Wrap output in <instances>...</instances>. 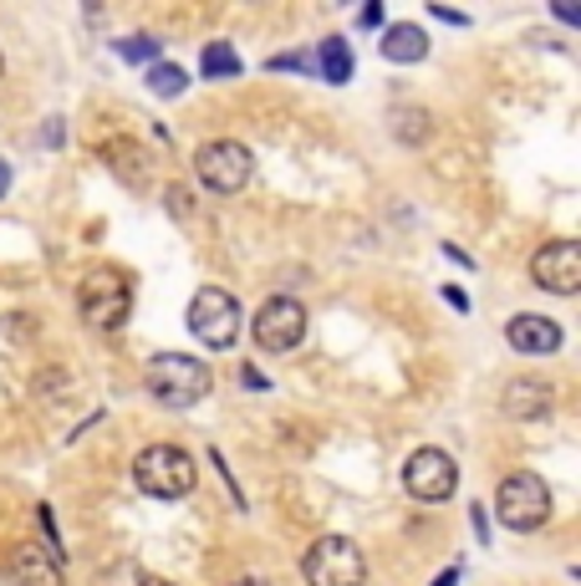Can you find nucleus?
<instances>
[{"label": "nucleus", "mask_w": 581, "mask_h": 586, "mask_svg": "<svg viewBox=\"0 0 581 586\" xmlns=\"http://www.w3.org/2000/svg\"><path fill=\"white\" fill-rule=\"evenodd\" d=\"M143 383H149V393L164 408H194V403L215 387V372L204 368L200 357H184V352H159L149 362V372H143Z\"/></svg>", "instance_id": "nucleus-1"}, {"label": "nucleus", "mask_w": 581, "mask_h": 586, "mask_svg": "<svg viewBox=\"0 0 581 586\" xmlns=\"http://www.w3.org/2000/svg\"><path fill=\"white\" fill-rule=\"evenodd\" d=\"M77 311H83V321L92 332H117L128 321V311H134V285H128V276L113 266L87 270L83 285H77Z\"/></svg>", "instance_id": "nucleus-2"}, {"label": "nucleus", "mask_w": 581, "mask_h": 586, "mask_svg": "<svg viewBox=\"0 0 581 586\" xmlns=\"http://www.w3.org/2000/svg\"><path fill=\"white\" fill-rule=\"evenodd\" d=\"M134 480L143 495H153V500H184L200 474H194L189 449H179V444H149V449L134 459Z\"/></svg>", "instance_id": "nucleus-3"}, {"label": "nucleus", "mask_w": 581, "mask_h": 586, "mask_svg": "<svg viewBox=\"0 0 581 586\" xmlns=\"http://www.w3.org/2000/svg\"><path fill=\"white\" fill-rule=\"evenodd\" d=\"M301 576H306V586H363L367 556L348 536H321L312 540V551L301 556Z\"/></svg>", "instance_id": "nucleus-4"}, {"label": "nucleus", "mask_w": 581, "mask_h": 586, "mask_svg": "<svg viewBox=\"0 0 581 586\" xmlns=\"http://www.w3.org/2000/svg\"><path fill=\"white\" fill-rule=\"evenodd\" d=\"M495 510H500V525L505 531H541L551 520V489L541 474H510L500 480V495H495Z\"/></svg>", "instance_id": "nucleus-5"}, {"label": "nucleus", "mask_w": 581, "mask_h": 586, "mask_svg": "<svg viewBox=\"0 0 581 586\" xmlns=\"http://www.w3.org/2000/svg\"><path fill=\"white\" fill-rule=\"evenodd\" d=\"M194 174H200V184L210 194H240L250 184V174H255V153L245 143H235V138H215V143H204L194 153Z\"/></svg>", "instance_id": "nucleus-6"}, {"label": "nucleus", "mask_w": 581, "mask_h": 586, "mask_svg": "<svg viewBox=\"0 0 581 586\" xmlns=\"http://www.w3.org/2000/svg\"><path fill=\"white\" fill-rule=\"evenodd\" d=\"M189 332L200 336L204 347L225 352L240 336V306H235L230 291H219V285H200L194 291V302H189Z\"/></svg>", "instance_id": "nucleus-7"}, {"label": "nucleus", "mask_w": 581, "mask_h": 586, "mask_svg": "<svg viewBox=\"0 0 581 586\" xmlns=\"http://www.w3.org/2000/svg\"><path fill=\"white\" fill-rule=\"evenodd\" d=\"M403 489L424 505H444L449 495L459 489V464H454L444 449H418V454H408V464H403Z\"/></svg>", "instance_id": "nucleus-8"}, {"label": "nucleus", "mask_w": 581, "mask_h": 586, "mask_svg": "<svg viewBox=\"0 0 581 586\" xmlns=\"http://www.w3.org/2000/svg\"><path fill=\"white\" fill-rule=\"evenodd\" d=\"M306 336V306L296 296H270L255 311V347L261 352H291Z\"/></svg>", "instance_id": "nucleus-9"}, {"label": "nucleus", "mask_w": 581, "mask_h": 586, "mask_svg": "<svg viewBox=\"0 0 581 586\" xmlns=\"http://www.w3.org/2000/svg\"><path fill=\"white\" fill-rule=\"evenodd\" d=\"M531 281L551 296H577L581 285V245L571 240H551L541 251L531 255Z\"/></svg>", "instance_id": "nucleus-10"}, {"label": "nucleus", "mask_w": 581, "mask_h": 586, "mask_svg": "<svg viewBox=\"0 0 581 586\" xmlns=\"http://www.w3.org/2000/svg\"><path fill=\"white\" fill-rule=\"evenodd\" d=\"M505 342L515 352H526V357H551V352L561 347V327L551 317H535V311H520V317L505 321Z\"/></svg>", "instance_id": "nucleus-11"}, {"label": "nucleus", "mask_w": 581, "mask_h": 586, "mask_svg": "<svg viewBox=\"0 0 581 586\" xmlns=\"http://www.w3.org/2000/svg\"><path fill=\"white\" fill-rule=\"evenodd\" d=\"M5 576H11V586H62L56 556H47L41 546H16L5 561Z\"/></svg>", "instance_id": "nucleus-12"}, {"label": "nucleus", "mask_w": 581, "mask_h": 586, "mask_svg": "<svg viewBox=\"0 0 581 586\" xmlns=\"http://www.w3.org/2000/svg\"><path fill=\"white\" fill-rule=\"evenodd\" d=\"M378 51L388 56V62L408 67V62H424V56H429V36L418 31L414 21H399V26H388V31H382Z\"/></svg>", "instance_id": "nucleus-13"}, {"label": "nucleus", "mask_w": 581, "mask_h": 586, "mask_svg": "<svg viewBox=\"0 0 581 586\" xmlns=\"http://www.w3.org/2000/svg\"><path fill=\"white\" fill-rule=\"evenodd\" d=\"M500 408H505L510 419H535V413L551 408V387L535 383V378H515V383H505V393H500Z\"/></svg>", "instance_id": "nucleus-14"}, {"label": "nucleus", "mask_w": 581, "mask_h": 586, "mask_svg": "<svg viewBox=\"0 0 581 586\" xmlns=\"http://www.w3.org/2000/svg\"><path fill=\"white\" fill-rule=\"evenodd\" d=\"M316 67H321V77L327 82H348L352 77V51H348V41L342 36H332V41H321V51H316Z\"/></svg>", "instance_id": "nucleus-15"}, {"label": "nucleus", "mask_w": 581, "mask_h": 586, "mask_svg": "<svg viewBox=\"0 0 581 586\" xmlns=\"http://www.w3.org/2000/svg\"><path fill=\"white\" fill-rule=\"evenodd\" d=\"M204 77H210V82H215V77H240V56H235V47L230 41H210V47H204Z\"/></svg>", "instance_id": "nucleus-16"}, {"label": "nucleus", "mask_w": 581, "mask_h": 586, "mask_svg": "<svg viewBox=\"0 0 581 586\" xmlns=\"http://www.w3.org/2000/svg\"><path fill=\"white\" fill-rule=\"evenodd\" d=\"M184 87H189V77H184L179 67H168V62H153L149 67V92L153 98H179Z\"/></svg>", "instance_id": "nucleus-17"}, {"label": "nucleus", "mask_w": 581, "mask_h": 586, "mask_svg": "<svg viewBox=\"0 0 581 586\" xmlns=\"http://www.w3.org/2000/svg\"><path fill=\"white\" fill-rule=\"evenodd\" d=\"M117 56H128V62H149V56H159V41H153V36H128V41H117Z\"/></svg>", "instance_id": "nucleus-18"}, {"label": "nucleus", "mask_w": 581, "mask_h": 586, "mask_svg": "<svg viewBox=\"0 0 581 586\" xmlns=\"http://www.w3.org/2000/svg\"><path fill=\"white\" fill-rule=\"evenodd\" d=\"M270 67L276 72H316V56H301V51L296 56H270Z\"/></svg>", "instance_id": "nucleus-19"}, {"label": "nucleus", "mask_w": 581, "mask_h": 586, "mask_svg": "<svg viewBox=\"0 0 581 586\" xmlns=\"http://www.w3.org/2000/svg\"><path fill=\"white\" fill-rule=\"evenodd\" d=\"M469 520H475V536L490 540V531H484V525H490V520H484V505H475V510H469Z\"/></svg>", "instance_id": "nucleus-20"}, {"label": "nucleus", "mask_w": 581, "mask_h": 586, "mask_svg": "<svg viewBox=\"0 0 581 586\" xmlns=\"http://www.w3.org/2000/svg\"><path fill=\"white\" fill-rule=\"evenodd\" d=\"M433 16L449 21V26H469V16H459V11H444V5H433Z\"/></svg>", "instance_id": "nucleus-21"}, {"label": "nucleus", "mask_w": 581, "mask_h": 586, "mask_svg": "<svg viewBox=\"0 0 581 586\" xmlns=\"http://www.w3.org/2000/svg\"><path fill=\"white\" fill-rule=\"evenodd\" d=\"M357 21H363V26H378V21H382V5H363V16H357Z\"/></svg>", "instance_id": "nucleus-22"}, {"label": "nucleus", "mask_w": 581, "mask_h": 586, "mask_svg": "<svg viewBox=\"0 0 581 586\" xmlns=\"http://www.w3.org/2000/svg\"><path fill=\"white\" fill-rule=\"evenodd\" d=\"M134 586H174V582H164V576H149V571H138Z\"/></svg>", "instance_id": "nucleus-23"}, {"label": "nucleus", "mask_w": 581, "mask_h": 586, "mask_svg": "<svg viewBox=\"0 0 581 586\" xmlns=\"http://www.w3.org/2000/svg\"><path fill=\"white\" fill-rule=\"evenodd\" d=\"M459 571H465V566H449V571H444V576H439V582H433V586H454V582H459Z\"/></svg>", "instance_id": "nucleus-24"}, {"label": "nucleus", "mask_w": 581, "mask_h": 586, "mask_svg": "<svg viewBox=\"0 0 581 586\" xmlns=\"http://www.w3.org/2000/svg\"><path fill=\"white\" fill-rule=\"evenodd\" d=\"M11 189V164H0V194Z\"/></svg>", "instance_id": "nucleus-25"}, {"label": "nucleus", "mask_w": 581, "mask_h": 586, "mask_svg": "<svg viewBox=\"0 0 581 586\" xmlns=\"http://www.w3.org/2000/svg\"><path fill=\"white\" fill-rule=\"evenodd\" d=\"M240 586H270V582H240Z\"/></svg>", "instance_id": "nucleus-26"}]
</instances>
